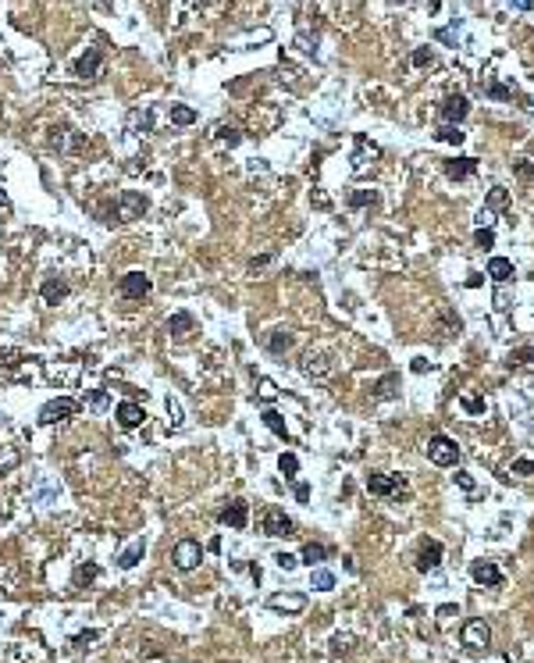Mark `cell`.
I'll list each match as a JSON object with an SVG mask.
<instances>
[{
  "label": "cell",
  "mask_w": 534,
  "mask_h": 663,
  "mask_svg": "<svg viewBox=\"0 0 534 663\" xmlns=\"http://www.w3.org/2000/svg\"><path fill=\"white\" fill-rule=\"evenodd\" d=\"M424 453H427V460L438 464V467H456V464H460V446H456V439H449V435H442V432L427 439Z\"/></svg>",
  "instance_id": "obj_1"
},
{
  "label": "cell",
  "mask_w": 534,
  "mask_h": 663,
  "mask_svg": "<svg viewBox=\"0 0 534 663\" xmlns=\"http://www.w3.org/2000/svg\"><path fill=\"white\" fill-rule=\"evenodd\" d=\"M367 492L370 496H406L410 489H406L402 474H378V471H370L367 474Z\"/></svg>",
  "instance_id": "obj_2"
},
{
  "label": "cell",
  "mask_w": 534,
  "mask_h": 663,
  "mask_svg": "<svg viewBox=\"0 0 534 663\" xmlns=\"http://www.w3.org/2000/svg\"><path fill=\"white\" fill-rule=\"evenodd\" d=\"M260 528H264V535H271V538H289V535H296L292 517L285 514V510H278V506H267V510H264Z\"/></svg>",
  "instance_id": "obj_3"
},
{
  "label": "cell",
  "mask_w": 534,
  "mask_h": 663,
  "mask_svg": "<svg viewBox=\"0 0 534 663\" xmlns=\"http://www.w3.org/2000/svg\"><path fill=\"white\" fill-rule=\"evenodd\" d=\"M466 114H470V100L463 93H449L438 104V125H460Z\"/></svg>",
  "instance_id": "obj_4"
},
{
  "label": "cell",
  "mask_w": 534,
  "mask_h": 663,
  "mask_svg": "<svg viewBox=\"0 0 534 663\" xmlns=\"http://www.w3.org/2000/svg\"><path fill=\"white\" fill-rule=\"evenodd\" d=\"M146 210H150V200L143 193H136V189H125L118 196V221H136V218L146 214Z\"/></svg>",
  "instance_id": "obj_5"
},
{
  "label": "cell",
  "mask_w": 534,
  "mask_h": 663,
  "mask_svg": "<svg viewBox=\"0 0 534 663\" xmlns=\"http://www.w3.org/2000/svg\"><path fill=\"white\" fill-rule=\"evenodd\" d=\"M200 560H203V546H200L196 538H182L178 546H175V553H171V563H175L178 570H196Z\"/></svg>",
  "instance_id": "obj_6"
},
{
  "label": "cell",
  "mask_w": 534,
  "mask_h": 663,
  "mask_svg": "<svg viewBox=\"0 0 534 663\" xmlns=\"http://www.w3.org/2000/svg\"><path fill=\"white\" fill-rule=\"evenodd\" d=\"M150 289H153V282H150V275H143V271H125L121 282H118V292L125 299H143V296H150Z\"/></svg>",
  "instance_id": "obj_7"
},
{
  "label": "cell",
  "mask_w": 534,
  "mask_h": 663,
  "mask_svg": "<svg viewBox=\"0 0 534 663\" xmlns=\"http://www.w3.org/2000/svg\"><path fill=\"white\" fill-rule=\"evenodd\" d=\"M299 371H303L306 378H328V375H331V357H328L324 350H306V353L299 357Z\"/></svg>",
  "instance_id": "obj_8"
},
{
  "label": "cell",
  "mask_w": 534,
  "mask_h": 663,
  "mask_svg": "<svg viewBox=\"0 0 534 663\" xmlns=\"http://www.w3.org/2000/svg\"><path fill=\"white\" fill-rule=\"evenodd\" d=\"M100 68H104V50H100V47H86V54L72 65V75L86 82V79H97Z\"/></svg>",
  "instance_id": "obj_9"
},
{
  "label": "cell",
  "mask_w": 534,
  "mask_h": 663,
  "mask_svg": "<svg viewBox=\"0 0 534 663\" xmlns=\"http://www.w3.org/2000/svg\"><path fill=\"white\" fill-rule=\"evenodd\" d=\"M75 414H79V403H75V400H68V396H61V400L43 403L40 421H43V425H57V421H68V417H75Z\"/></svg>",
  "instance_id": "obj_10"
},
{
  "label": "cell",
  "mask_w": 534,
  "mask_h": 663,
  "mask_svg": "<svg viewBox=\"0 0 534 663\" xmlns=\"http://www.w3.org/2000/svg\"><path fill=\"white\" fill-rule=\"evenodd\" d=\"M442 556H446L442 542H438V538H424L421 549H417V570H421V575H427V570H434L438 563H442Z\"/></svg>",
  "instance_id": "obj_11"
},
{
  "label": "cell",
  "mask_w": 534,
  "mask_h": 663,
  "mask_svg": "<svg viewBox=\"0 0 534 663\" xmlns=\"http://www.w3.org/2000/svg\"><path fill=\"white\" fill-rule=\"evenodd\" d=\"M382 157V146H374L367 136H356V154H353V171L363 175L367 168H374V161Z\"/></svg>",
  "instance_id": "obj_12"
},
{
  "label": "cell",
  "mask_w": 534,
  "mask_h": 663,
  "mask_svg": "<svg viewBox=\"0 0 534 663\" xmlns=\"http://www.w3.org/2000/svg\"><path fill=\"white\" fill-rule=\"evenodd\" d=\"M267 607L278 614H303L306 610V595L303 592H274L267 599Z\"/></svg>",
  "instance_id": "obj_13"
},
{
  "label": "cell",
  "mask_w": 534,
  "mask_h": 663,
  "mask_svg": "<svg viewBox=\"0 0 534 663\" xmlns=\"http://www.w3.org/2000/svg\"><path fill=\"white\" fill-rule=\"evenodd\" d=\"M463 646L470 649H488L492 646V627L485 621H466L463 624Z\"/></svg>",
  "instance_id": "obj_14"
},
{
  "label": "cell",
  "mask_w": 534,
  "mask_h": 663,
  "mask_svg": "<svg viewBox=\"0 0 534 663\" xmlns=\"http://www.w3.org/2000/svg\"><path fill=\"white\" fill-rule=\"evenodd\" d=\"M470 578H474L478 585L498 588V585H502V570H498V563H492V560H474V563H470Z\"/></svg>",
  "instance_id": "obj_15"
},
{
  "label": "cell",
  "mask_w": 534,
  "mask_h": 663,
  "mask_svg": "<svg viewBox=\"0 0 534 663\" xmlns=\"http://www.w3.org/2000/svg\"><path fill=\"white\" fill-rule=\"evenodd\" d=\"M164 332H168L171 339H189L193 332H196V318L185 314V311H178V314H171V318L164 321Z\"/></svg>",
  "instance_id": "obj_16"
},
{
  "label": "cell",
  "mask_w": 534,
  "mask_h": 663,
  "mask_svg": "<svg viewBox=\"0 0 534 663\" xmlns=\"http://www.w3.org/2000/svg\"><path fill=\"white\" fill-rule=\"evenodd\" d=\"M114 417H118V425H121V428H139L143 421H146V410H143L139 403H132V400H125V403H118Z\"/></svg>",
  "instance_id": "obj_17"
},
{
  "label": "cell",
  "mask_w": 534,
  "mask_h": 663,
  "mask_svg": "<svg viewBox=\"0 0 534 663\" xmlns=\"http://www.w3.org/2000/svg\"><path fill=\"white\" fill-rule=\"evenodd\" d=\"M442 171L453 178V182H463L478 171V157H456V161H442Z\"/></svg>",
  "instance_id": "obj_18"
},
{
  "label": "cell",
  "mask_w": 534,
  "mask_h": 663,
  "mask_svg": "<svg viewBox=\"0 0 534 663\" xmlns=\"http://www.w3.org/2000/svg\"><path fill=\"white\" fill-rule=\"evenodd\" d=\"M246 521H249V510H246L242 499H232V503L221 510V524H228V528H235V531H242Z\"/></svg>",
  "instance_id": "obj_19"
},
{
  "label": "cell",
  "mask_w": 534,
  "mask_h": 663,
  "mask_svg": "<svg viewBox=\"0 0 534 663\" xmlns=\"http://www.w3.org/2000/svg\"><path fill=\"white\" fill-rule=\"evenodd\" d=\"M68 292H72V286H68L65 279H47V282L40 286V296L47 299V304H61Z\"/></svg>",
  "instance_id": "obj_20"
},
{
  "label": "cell",
  "mask_w": 534,
  "mask_h": 663,
  "mask_svg": "<svg viewBox=\"0 0 534 663\" xmlns=\"http://www.w3.org/2000/svg\"><path fill=\"white\" fill-rule=\"evenodd\" d=\"M506 364H510L513 371L534 375V346H520V350H513V353H510V360H506Z\"/></svg>",
  "instance_id": "obj_21"
},
{
  "label": "cell",
  "mask_w": 534,
  "mask_h": 663,
  "mask_svg": "<svg viewBox=\"0 0 534 663\" xmlns=\"http://www.w3.org/2000/svg\"><path fill=\"white\" fill-rule=\"evenodd\" d=\"M143 553H146V542H143V538H136L132 546H125V549L118 553V567H121V570H132V567L143 560Z\"/></svg>",
  "instance_id": "obj_22"
},
{
  "label": "cell",
  "mask_w": 534,
  "mask_h": 663,
  "mask_svg": "<svg viewBox=\"0 0 534 663\" xmlns=\"http://www.w3.org/2000/svg\"><path fill=\"white\" fill-rule=\"evenodd\" d=\"M488 275H492V282L506 286V282L513 279V260H510V257H492V260H488Z\"/></svg>",
  "instance_id": "obj_23"
},
{
  "label": "cell",
  "mask_w": 534,
  "mask_h": 663,
  "mask_svg": "<svg viewBox=\"0 0 534 663\" xmlns=\"http://www.w3.org/2000/svg\"><path fill=\"white\" fill-rule=\"evenodd\" d=\"M481 89H485V97H492L495 104H510V100H513V89L502 86V82H495V79H481Z\"/></svg>",
  "instance_id": "obj_24"
},
{
  "label": "cell",
  "mask_w": 534,
  "mask_h": 663,
  "mask_svg": "<svg viewBox=\"0 0 534 663\" xmlns=\"http://www.w3.org/2000/svg\"><path fill=\"white\" fill-rule=\"evenodd\" d=\"M292 343H296L292 328H274L271 336H267V350H271V353H285V350H289Z\"/></svg>",
  "instance_id": "obj_25"
},
{
  "label": "cell",
  "mask_w": 534,
  "mask_h": 663,
  "mask_svg": "<svg viewBox=\"0 0 534 663\" xmlns=\"http://www.w3.org/2000/svg\"><path fill=\"white\" fill-rule=\"evenodd\" d=\"M506 203H510V189L506 186H492V193H488V200H485V210H506Z\"/></svg>",
  "instance_id": "obj_26"
},
{
  "label": "cell",
  "mask_w": 534,
  "mask_h": 663,
  "mask_svg": "<svg viewBox=\"0 0 534 663\" xmlns=\"http://www.w3.org/2000/svg\"><path fill=\"white\" fill-rule=\"evenodd\" d=\"M310 585L317 588V592H331L335 588V575L328 567H313V575H310Z\"/></svg>",
  "instance_id": "obj_27"
},
{
  "label": "cell",
  "mask_w": 534,
  "mask_h": 663,
  "mask_svg": "<svg viewBox=\"0 0 534 663\" xmlns=\"http://www.w3.org/2000/svg\"><path fill=\"white\" fill-rule=\"evenodd\" d=\"M168 118H171V125H193V122H196V111L185 107V104H171Z\"/></svg>",
  "instance_id": "obj_28"
},
{
  "label": "cell",
  "mask_w": 534,
  "mask_h": 663,
  "mask_svg": "<svg viewBox=\"0 0 534 663\" xmlns=\"http://www.w3.org/2000/svg\"><path fill=\"white\" fill-rule=\"evenodd\" d=\"M324 556H328V549L321 546V542H306V546H303V563H310V570L321 567Z\"/></svg>",
  "instance_id": "obj_29"
},
{
  "label": "cell",
  "mask_w": 534,
  "mask_h": 663,
  "mask_svg": "<svg viewBox=\"0 0 534 663\" xmlns=\"http://www.w3.org/2000/svg\"><path fill=\"white\" fill-rule=\"evenodd\" d=\"M434 139H438V143H453V146H460V143L466 139V132H460V125H438V129H434Z\"/></svg>",
  "instance_id": "obj_30"
},
{
  "label": "cell",
  "mask_w": 534,
  "mask_h": 663,
  "mask_svg": "<svg viewBox=\"0 0 534 663\" xmlns=\"http://www.w3.org/2000/svg\"><path fill=\"white\" fill-rule=\"evenodd\" d=\"M260 417H264V425H267V428H271V432H274L278 439H285V442H289V432H285V421H281V414H278V410H264Z\"/></svg>",
  "instance_id": "obj_31"
},
{
  "label": "cell",
  "mask_w": 534,
  "mask_h": 663,
  "mask_svg": "<svg viewBox=\"0 0 534 663\" xmlns=\"http://www.w3.org/2000/svg\"><path fill=\"white\" fill-rule=\"evenodd\" d=\"M214 139H217V143H228V146H239V143H242V132H239L235 125H225V122H221V125L214 129Z\"/></svg>",
  "instance_id": "obj_32"
},
{
  "label": "cell",
  "mask_w": 534,
  "mask_h": 663,
  "mask_svg": "<svg viewBox=\"0 0 534 663\" xmlns=\"http://www.w3.org/2000/svg\"><path fill=\"white\" fill-rule=\"evenodd\" d=\"M374 203H378V189H356V193H350V207H353V210L374 207Z\"/></svg>",
  "instance_id": "obj_33"
},
{
  "label": "cell",
  "mask_w": 534,
  "mask_h": 663,
  "mask_svg": "<svg viewBox=\"0 0 534 663\" xmlns=\"http://www.w3.org/2000/svg\"><path fill=\"white\" fill-rule=\"evenodd\" d=\"M257 400H260V403L278 400V385H274V378H257Z\"/></svg>",
  "instance_id": "obj_34"
},
{
  "label": "cell",
  "mask_w": 534,
  "mask_h": 663,
  "mask_svg": "<svg viewBox=\"0 0 534 663\" xmlns=\"http://www.w3.org/2000/svg\"><path fill=\"white\" fill-rule=\"evenodd\" d=\"M395 385H399V375H385L378 385H374V396H378V400H388V396H395Z\"/></svg>",
  "instance_id": "obj_35"
},
{
  "label": "cell",
  "mask_w": 534,
  "mask_h": 663,
  "mask_svg": "<svg viewBox=\"0 0 534 663\" xmlns=\"http://www.w3.org/2000/svg\"><path fill=\"white\" fill-rule=\"evenodd\" d=\"M410 65H414V68H431V65H434V50H431V47H417V50L410 54Z\"/></svg>",
  "instance_id": "obj_36"
},
{
  "label": "cell",
  "mask_w": 534,
  "mask_h": 663,
  "mask_svg": "<svg viewBox=\"0 0 534 663\" xmlns=\"http://www.w3.org/2000/svg\"><path fill=\"white\" fill-rule=\"evenodd\" d=\"M68 136H72V129H68V125H54L47 139H50V146H54V150H68Z\"/></svg>",
  "instance_id": "obj_37"
},
{
  "label": "cell",
  "mask_w": 534,
  "mask_h": 663,
  "mask_svg": "<svg viewBox=\"0 0 534 663\" xmlns=\"http://www.w3.org/2000/svg\"><path fill=\"white\" fill-rule=\"evenodd\" d=\"M278 471L285 474V478H296V471H299V457H296V453H281V457H278Z\"/></svg>",
  "instance_id": "obj_38"
},
{
  "label": "cell",
  "mask_w": 534,
  "mask_h": 663,
  "mask_svg": "<svg viewBox=\"0 0 534 663\" xmlns=\"http://www.w3.org/2000/svg\"><path fill=\"white\" fill-rule=\"evenodd\" d=\"M460 407H463L466 414H474V417H481V414L488 410V403H485V396H463V400H460Z\"/></svg>",
  "instance_id": "obj_39"
},
{
  "label": "cell",
  "mask_w": 534,
  "mask_h": 663,
  "mask_svg": "<svg viewBox=\"0 0 534 663\" xmlns=\"http://www.w3.org/2000/svg\"><path fill=\"white\" fill-rule=\"evenodd\" d=\"M97 575H100L97 563H82V567H75V585H89Z\"/></svg>",
  "instance_id": "obj_40"
},
{
  "label": "cell",
  "mask_w": 534,
  "mask_h": 663,
  "mask_svg": "<svg viewBox=\"0 0 534 663\" xmlns=\"http://www.w3.org/2000/svg\"><path fill=\"white\" fill-rule=\"evenodd\" d=\"M132 125H136L139 132H150V129H153V111H150V107H146V111H136V114H132Z\"/></svg>",
  "instance_id": "obj_41"
},
{
  "label": "cell",
  "mask_w": 534,
  "mask_h": 663,
  "mask_svg": "<svg viewBox=\"0 0 534 663\" xmlns=\"http://www.w3.org/2000/svg\"><path fill=\"white\" fill-rule=\"evenodd\" d=\"M474 247L492 250V247H495V232H492V228H478V232H474Z\"/></svg>",
  "instance_id": "obj_42"
},
{
  "label": "cell",
  "mask_w": 534,
  "mask_h": 663,
  "mask_svg": "<svg viewBox=\"0 0 534 663\" xmlns=\"http://www.w3.org/2000/svg\"><path fill=\"white\" fill-rule=\"evenodd\" d=\"M89 407H93V410H107V407H111V400H107L104 389H93V393H89Z\"/></svg>",
  "instance_id": "obj_43"
},
{
  "label": "cell",
  "mask_w": 534,
  "mask_h": 663,
  "mask_svg": "<svg viewBox=\"0 0 534 663\" xmlns=\"http://www.w3.org/2000/svg\"><path fill=\"white\" fill-rule=\"evenodd\" d=\"M168 414H171V417H168V421H171V428H182V421H185V417H182V407H178L175 396H168Z\"/></svg>",
  "instance_id": "obj_44"
},
{
  "label": "cell",
  "mask_w": 534,
  "mask_h": 663,
  "mask_svg": "<svg viewBox=\"0 0 534 663\" xmlns=\"http://www.w3.org/2000/svg\"><path fill=\"white\" fill-rule=\"evenodd\" d=\"M513 474H524V478H531L534 474V460L531 457H520V460H513V467H510Z\"/></svg>",
  "instance_id": "obj_45"
},
{
  "label": "cell",
  "mask_w": 534,
  "mask_h": 663,
  "mask_svg": "<svg viewBox=\"0 0 534 663\" xmlns=\"http://www.w3.org/2000/svg\"><path fill=\"white\" fill-rule=\"evenodd\" d=\"M274 563H278L281 570H296V563H299V560H296L292 553H274Z\"/></svg>",
  "instance_id": "obj_46"
},
{
  "label": "cell",
  "mask_w": 534,
  "mask_h": 663,
  "mask_svg": "<svg viewBox=\"0 0 534 663\" xmlns=\"http://www.w3.org/2000/svg\"><path fill=\"white\" fill-rule=\"evenodd\" d=\"M513 171H517V178H534V161H517Z\"/></svg>",
  "instance_id": "obj_47"
},
{
  "label": "cell",
  "mask_w": 534,
  "mask_h": 663,
  "mask_svg": "<svg viewBox=\"0 0 534 663\" xmlns=\"http://www.w3.org/2000/svg\"><path fill=\"white\" fill-rule=\"evenodd\" d=\"M510 304H513V296H510L506 289H498V292H495V311H510Z\"/></svg>",
  "instance_id": "obj_48"
},
{
  "label": "cell",
  "mask_w": 534,
  "mask_h": 663,
  "mask_svg": "<svg viewBox=\"0 0 534 663\" xmlns=\"http://www.w3.org/2000/svg\"><path fill=\"white\" fill-rule=\"evenodd\" d=\"M456 485H460L463 492H474V478H470L466 471H456Z\"/></svg>",
  "instance_id": "obj_49"
},
{
  "label": "cell",
  "mask_w": 534,
  "mask_h": 663,
  "mask_svg": "<svg viewBox=\"0 0 534 663\" xmlns=\"http://www.w3.org/2000/svg\"><path fill=\"white\" fill-rule=\"evenodd\" d=\"M97 639H100V631H82V635H75V639H72V646H79V649H82L86 642H97Z\"/></svg>",
  "instance_id": "obj_50"
},
{
  "label": "cell",
  "mask_w": 534,
  "mask_h": 663,
  "mask_svg": "<svg viewBox=\"0 0 534 663\" xmlns=\"http://www.w3.org/2000/svg\"><path fill=\"white\" fill-rule=\"evenodd\" d=\"M331 646H335V653H345V649L353 646V635H335V642H331Z\"/></svg>",
  "instance_id": "obj_51"
},
{
  "label": "cell",
  "mask_w": 534,
  "mask_h": 663,
  "mask_svg": "<svg viewBox=\"0 0 534 663\" xmlns=\"http://www.w3.org/2000/svg\"><path fill=\"white\" fill-rule=\"evenodd\" d=\"M434 40H442V43H453V47H456V29H438Z\"/></svg>",
  "instance_id": "obj_52"
},
{
  "label": "cell",
  "mask_w": 534,
  "mask_h": 663,
  "mask_svg": "<svg viewBox=\"0 0 534 663\" xmlns=\"http://www.w3.org/2000/svg\"><path fill=\"white\" fill-rule=\"evenodd\" d=\"M271 264V254H264V257H253L249 260V271H257V267H267Z\"/></svg>",
  "instance_id": "obj_53"
},
{
  "label": "cell",
  "mask_w": 534,
  "mask_h": 663,
  "mask_svg": "<svg viewBox=\"0 0 534 663\" xmlns=\"http://www.w3.org/2000/svg\"><path fill=\"white\" fill-rule=\"evenodd\" d=\"M453 614H460V610H456V607H442V610H438V624H446Z\"/></svg>",
  "instance_id": "obj_54"
},
{
  "label": "cell",
  "mask_w": 534,
  "mask_h": 663,
  "mask_svg": "<svg viewBox=\"0 0 534 663\" xmlns=\"http://www.w3.org/2000/svg\"><path fill=\"white\" fill-rule=\"evenodd\" d=\"M510 8H517V11H531V8H534V0H510Z\"/></svg>",
  "instance_id": "obj_55"
},
{
  "label": "cell",
  "mask_w": 534,
  "mask_h": 663,
  "mask_svg": "<svg viewBox=\"0 0 534 663\" xmlns=\"http://www.w3.org/2000/svg\"><path fill=\"white\" fill-rule=\"evenodd\" d=\"M414 371H417V375H424V371H431V360H414Z\"/></svg>",
  "instance_id": "obj_56"
},
{
  "label": "cell",
  "mask_w": 534,
  "mask_h": 663,
  "mask_svg": "<svg viewBox=\"0 0 534 663\" xmlns=\"http://www.w3.org/2000/svg\"><path fill=\"white\" fill-rule=\"evenodd\" d=\"M296 499L306 503V499H310V485H296Z\"/></svg>",
  "instance_id": "obj_57"
},
{
  "label": "cell",
  "mask_w": 534,
  "mask_h": 663,
  "mask_svg": "<svg viewBox=\"0 0 534 663\" xmlns=\"http://www.w3.org/2000/svg\"><path fill=\"white\" fill-rule=\"evenodd\" d=\"M395 4H414V0H395Z\"/></svg>",
  "instance_id": "obj_58"
}]
</instances>
